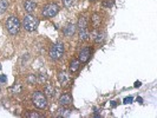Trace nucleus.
Here are the masks:
<instances>
[{
	"label": "nucleus",
	"mask_w": 157,
	"mask_h": 118,
	"mask_svg": "<svg viewBox=\"0 0 157 118\" xmlns=\"http://www.w3.org/2000/svg\"><path fill=\"white\" fill-rule=\"evenodd\" d=\"M38 25H39V19H38L37 17L30 14V13L26 14V15L24 17V19H23V27H24L26 31H28V32L34 31V30L38 27Z\"/></svg>",
	"instance_id": "obj_1"
},
{
	"label": "nucleus",
	"mask_w": 157,
	"mask_h": 118,
	"mask_svg": "<svg viewBox=\"0 0 157 118\" xmlns=\"http://www.w3.org/2000/svg\"><path fill=\"white\" fill-rule=\"evenodd\" d=\"M32 102H33L34 106L38 108V109H46L47 108L46 96L43 92H40V91L33 92V95H32Z\"/></svg>",
	"instance_id": "obj_2"
},
{
	"label": "nucleus",
	"mask_w": 157,
	"mask_h": 118,
	"mask_svg": "<svg viewBox=\"0 0 157 118\" xmlns=\"http://www.w3.org/2000/svg\"><path fill=\"white\" fill-rule=\"evenodd\" d=\"M6 28H7V31H8L9 34H12V36L17 34L19 32V30H20V21H19V19L17 17H14V15H11L7 19V21H6Z\"/></svg>",
	"instance_id": "obj_3"
},
{
	"label": "nucleus",
	"mask_w": 157,
	"mask_h": 118,
	"mask_svg": "<svg viewBox=\"0 0 157 118\" xmlns=\"http://www.w3.org/2000/svg\"><path fill=\"white\" fill-rule=\"evenodd\" d=\"M63 55H64V44L60 42L53 44L50 49V52H49L50 58L53 60H58L63 57Z\"/></svg>",
	"instance_id": "obj_4"
},
{
	"label": "nucleus",
	"mask_w": 157,
	"mask_h": 118,
	"mask_svg": "<svg viewBox=\"0 0 157 118\" xmlns=\"http://www.w3.org/2000/svg\"><path fill=\"white\" fill-rule=\"evenodd\" d=\"M58 12H59L58 5H55V4H47V5L44 6V8L42 11V14H43L44 18L49 19V18H53Z\"/></svg>",
	"instance_id": "obj_5"
},
{
	"label": "nucleus",
	"mask_w": 157,
	"mask_h": 118,
	"mask_svg": "<svg viewBox=\"0 0 157 118\" xmlns=\"http://www.w3.org/2000/svg\"><path fill=\"white\" fill-rule=\"evenodd\" d=\"M91 57V52H90V49L89 47H84V49H82L80 51H79V53H78V58H79V61L80 63H86L89 59Z\"/></svg>",
	"instance_id": "obj_6"
},
{
	"label": "nucleus",
	"mask_w": 157,
	"mask_h": 118,
	"mask_svg": "<svg viewBox=\"0 0 157 118\" xmlns=\"http://www.w3.org/2000/svg\"><path fill=\"white\" fill-rule=\"evenodd\" d=\"M101 24H102V17H101V14L99 13H93L91 15V25H92V27L95 30H97V28H99Z\"/></svg>",
	"instance_id": "obj_7"
},
{
	"label": "nucleus",
	"mask_w": 157,
	"mask_h": 118,
	"mask_svg": "<svg viewBox=\"0 0 157 118\" xmlns=\"http://www.w3.org/2000/svg\"><path fill=\"white\" fill-rule=\"evenodd\" d=\"M37 7V4L32 0H26L24 1V9L27 12V13H32Z\"/></svg>",
	"instance_id": "obj_8"
},
{
	"label": "nucleus",
	"mask_w": 157,
	"mask_h": 118,
	"mask_svg": "<svg viewBox=\"0 0 157 118\" xmlns=\"http://www.w3.org/2000/svg\"><path fill=\"white\" fill-rule=\"evenodd\" d=\"M71 103H72V98H71V96H70L69 93H65V95H63V96L59 98V104L63 105V106L70 105Z\"/></svg>",
	"instance_id": "obj_9"
},
{
	"label": "nucleus",
	"mask_w": 157,
	"mask_h": 118,
	"mask_svg": "<svg viewBox=\"0 0 157 118\" xmlns=\"http://www.w3.org/2000/svg\"><path fill=\"white\" fill-rule=\"evenodd\" d=\"M74 33H76V25H73V24L66 25V27L64 28V34L66 37H72Z\"/></svg>",
	"instance_id": "obj_10"
},
{
	"label": "nucleus",
	"mask_w": 157,
	"mask_h": 118,
	"mask_svg": "<svg viewBox=\"0 0 157 118\" xmlns=\"http://www.w3.org/2000/svg\"><path fill=\"white\" fill-rule=\"evenodd\" d=\"M44 91H45V96H47V97H50V98H53V97H54V92H55V90H54V87H53L52 84H46Z\"/></svg>",
	"instance_id": "obj_11"
},
{
	"label": "nucleus",
	"mask_w": 157,
	"mask_h": 118,
	"mask_svg": "<svg viewBox=\"0 0 157 118\" xmlns=\"http://www.w3.org/2000/svg\"><path fill=\"white\" fill-rule=\"evenodd\" d=\"M79 39L85 42L88 39H90V32L88 28H83V30H79Z\"/></svg>",
	"instance_id": "obj_12"
},
{
	"label": "nucleus",
	"mask_w": 157,
	"mask_h": 118,
	"mask_svg": "<svg viewBox=\"0 0 157 118\" xmlns=\"http://www.w3.org/2000/svg\"><path fill=\"white\" fill-rule=\"evenodd\" d=\"M79 66H80V61L79 60H76V59L71 60V63H70V72H72V73L77 72Z\"/></svg>",
	"instance_id": "obj_13"
},
{
	"label": "nucleus",
	"mask_w": 157,
	"mask_h": 118,
	"mask_svg": "<svg viewBox=\"0 0 157 118\" xmlns=\"http://www.w3.org/2000/svg\"><path fill=\"white\" fill-rule=\"evenodd\" d=\"M58 80H59V83H60L61 85H64V86L69 83V78H67V76H66L65 72H59V73H58Z\"/></svg>",
	"instance_id": "obj_14"
},
{
	"label": "nucleus",
	"mask_w": 157,
	"mask_h": 118,
	"mask_svg": "<svg viewBox=\"0 0 157 118\" xmlns=\"http://www.w3.org/2000/svg\"><path fill=\"white\" fill-rule=\"evenodd\" d=\"M78 28L83 30V28H88V19L86 17H80L78 20Z\"/></svg>",
	"instance_id": "obj_15"
},
{
	"label": "nucleus",
	"mask_w": 157,
	"mask_h": 118,
	"mask_svg": "<svg viewBox=\"0 0 157 118\" xmlns=\"http://www.w3.org/2000/svg\"><path fill=\"white\" fill-rule=\"evenodd\" d=\"M8 8V1L7 0H0V14L5 13Z\"/></svg>",
	"instance_id": "obj_16"
},
{
	"label": "nucleus",
	"mask_w": 157,
	"mask_h": 118,
	"mask_svg": "<svg viewBox=\"0 0 157 118\" xmlns=\"http://www.w3.org/2000/svg\"><path fill=\"white\" fill-rule=\"evenodd\" d=\"M59 117H69V116H71V110H69V109H65V108H63V109H60L59 111Z\"/></svg>",
	"instance_id": "obj_17"
},
{
	"label": "nucleus",
	"mask_w": 157,
	"mask_h": 118,
	"mask_svg": "<svg viewBox=\"0 0 157 118\" xmlns=\"http://www.w3.org/2000/svg\"><path fill=\"white\" fill-rule=\"evenodd\" d=\"M21 90H23V86H21L20 84H14V85L11 87L12 93H20V92H21Z\"/></svg>",
	"instance_id": "obj_18"
},
{
	"label": "nucleus",
	"mask_w": 157,
	"mask_h": 118,
	"mask_svg": "<svg viewBox=\"0 0 157 118\" xmlns=\"http://www.w3.org/2000/svg\"><path fill=\"white\" fill-rule=\"evenodd\" d=\"M26 80H27V83L28 84H31V85H33L36 82H37V77H36V74H33V73H31V74H28L27 76V78H26Z\"/></svg>",
	"instance_id": "obj_19"
},
{
	"label": "nucleus",
	"mask_w": 157,
	"mask_h": 118,
	"mask_svg": "<svg viewBox=\"0 0 157 118\" xmlns=\"http://www.w3.org/2000/svg\"><path fill=\"white\" fill-rule=\"evenodd\" d=\"M46 79H47V76H46L45 73H40V74L38 76V78H37V82H38L39 84H44V83L46 82Z\"/></svg>",
	"instance_id": "obj_20"
},
{
	"label": "nucleus",
	"mask_w": 157,
	"mask_h": 118,
	"mask_svg": "<svg viewBox=\"0 0 157 118\" xmlns=\"http://www.w3.org/2000/svg\"><path fill=\"white\" fill-rule=\"evenodd\" d=\"M104 37H105L104 33H97V36H96V38H95V42H96L97 44L103 43V42H104Z\"/></svg>",
	"instance_id": "obj_21"
},
{
	"label": "nucleus",
	"mask_w": 157,
	"mask_h": 118,
	"mask_svg": "<svg viewBox=\"0 0 157 118\" xmlns=\"http://www.w3.org/2000/svg\"><path fill=\"white\" fill-rule=\"evenodd\" d=\"M28 118H40L42 116L39 115V114H37V112H34V111H30L27 115H26Z\"/></svg>",
	"instance_id": "obj_22"
},
{
	"label": "nucleus",
	"mask_w": 157,
	"mask_h": 118,
	"mask_svg": "<svg viewBox=\"0 0 157 118\" xmlns=\"http://www.w3.org/2000/svg\"><path fill=\"white\" fill-rule=\"evenodd\" d=\"M113 4H115L113 0H106V1L103 2V6H104V7H107V8H110V7L113 6Z\"/></svg>",
	"instance_id": "obj_23"
},
{
	"label": "nucleus",
	"mask_w": 157,
	"mask_h": 118,
	"mask_svg": "<svg viewBox=\"0 0 157 118\" xmlns=\"http://www.w3.org/2000/svg\"><path fill=\"white\" fill-rule=\"evenodd\" d=\"M61 1H63V5L65 7H70V6H72V4H73L74 0H61Z\"/></svg>",
	"instance_id": "obj_24"
},
{
	"label": "nucleus",
	"mask_w": 157,
	"mask_h": 118,
	"mask_svg": "<svg viewBox=\"0 0 157 118\" xmlns=\"http://www.w3.org/2000/svg\"><path fill=\"white\" fill-rule=\"evenodd\" d=\"M6 80H7V78H6V76H0V83H6Z\"/></svg>",
	"instance_id": "obj_25"
},
{
	"label": "nucleus",
	"mask_w": 157,
	"mask_h": 118,
	"mask_svg": "<svg viewBox=\"0 0 157 118\" xmlns=\"http://www.w3.org/2000/svg\"><path fill=\"white\" fill-rule=\"evenodd\" d=\"M131 102H132V98H131V97H128V98L124 99V103H125V104H129V103H131Z\"/></svg>",
	"instance_id": "obj_26"
},
{
	"label": "nucleus",
	"mask_w": 157,
	"mask_h": 118,
	"mask_svg": "<svg viewBox=\"0 0 157 118\" xmlns=\"http://www.w3.org/2000/svg\"><path fill=\"white\" fill-rule=\"evenodd\" d=\"M135 86H136V87L141 86V83H139V82H136V83H135Z\"/></svg>",
	"instance_id": "obj_27"
},
{
	"label": "nucleus",
	"mask_w": 157,
	"mask_h": 118,
	"mask_svg": "<svg viewBox=\"0 0 157 118\" xmlns=\"http://www.w3.org/2000/svg\"><path fill=\"white\" fill-rule=\"evenodd\" d=\"M0 70H1V65H0Z\"/></svg>",
	"instance_id": "obj_28"
},
{
	"label": "nucleus",
	"mask_w": 157,
	"mask_h": 118,
	"mask_svg": "<svg viewBox=\"0 0 157 118\" xmlns=\"http://www.w3.org/2000/svg\"><path fill=\"white\" fill-rule=\"evenodd\" d=\"M90 1H95V0H90Z\"/></svg>",
	"instance_id": "obj_29"
}]
</instances>
